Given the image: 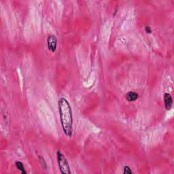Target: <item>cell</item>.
<instances>
[{
	"instance_id": "obj_5",
	"label": "cell",
	"mask_w": 174,
	"mask_h": 174,
	"mask_svg": "<svg viewBox=\"0 0 174 174\" xmlns=\"http://www.w3.org/2000/svg\"><path fill=\"white\" fill-rule=\"evenodd\" d=\"M125 98H126L128 101L134 102L135 101H136L137 99L139 98V94H138V93H137L136 92L129 91L126 94Z\"/></svg>"
},
{
	"instance_id": "obj_7",
	"label": "cell",
	"mask_w": 174,
	"mask_h": 174,
	"mask_svg": "<svg viewBox=\"0 0 174 174\" xmlns=\"http://www.w3.org/2000/svg\"><path fill=\"white\" fill-rule=\"evenodd\" d=\"M39 160H40V163H41V165H42V168L44 169V170H47L48 169L47 163L46 162V160L44 158V157H42V156H39Z\"/></svg>"
},
{
	"instance_id": "obj_1",
	"label": "cell",
	"mask_w": 174,
	"mask_h": 174,
	"mask_svg": "<svg viewBox=\"0 0 174 174\" xmlns=\"http://www.w3.org/2000/svg\"><path fill=\"white\" fill-rule=\"evenodd\" d=\"M58 113L60 121L64 134L68 137H71L73 135V114L70 103L65 97H61L58 101Z\"/></svg>"
},
{
	"instance_id": "obj_3",
	"label": "cell",
	"mask_w": 174,
	"mask_h": 174,
	"mask_svg": "<svg viewBox=\"0 0 174 174\" xmlns=\"http://www.w3.org/2000/svg\"><path fill=\"white\" fill-rule=\"evenodd\" d=\"M57 38L52 34H50L47 38V46L50 52H55L57 50Z\"/></svg>"
},
{
	"instance_id": "obj_4",
	"label": "cell",
	"mask_w": 174,
	"mask_h": 174,
	"mask_svg": "<svg viewBox=\"0 0 174 174\" xmlns=\"http://www.w3.org/2000/svg\"><path fill=\"white\" fill-rule=\"evenodd\" d=\"M163 99H164V105L166 110H170L173 106V98L171 94L165 93L163 94Z\"/></svg>"
},
{
	"instance_id": "obj_9",
	"label": "cell",
	"mask_w": 174,
	"mask_h": 174,
	"mask_svg": "<svg viewBox=\"0 0 174 174\" xmlns=\"http://www.w3.org/2000/svg\"><path fill=\"white\" fill-rule=\"evenodd\" d=\"M145 32L147 33V34H150L151 33H152V29H151V27L150 26H149V25H146V26L145 27Z\"/></svg>"
},
{
	"instance_id": "obj_2",
	"label": "cell",
	"mask_w": 174,
	"mask_h": 174,
	"mask_svg": "<svg viewBox=\"0 0 174 174\" xmlns=\"http://www.w3.org/2000/svg\"><path fill=\"white\" fill-rule=\"evenodd\" d=\"M57 159L61 173L63 174H70L71 171L70 164L67 158L60 150H58L57 152Z\"/></svg>"
},
{
	"instance_id": "obj_6",
	"label": "cell",
	"mask_w": 174,
	"mask_h": 174,
	"mask_svg": "<svg viewBox=\"0 0 174 174\" xmlns=\"http://www.w3.org/2000/svg\"><path fill=\"white\" fill-rule=\"evenodd\" d=\"M15 166H16V167L19 170L20 172L22 173H24V174H27V171L25 170V166L23 165V163H22L21 161H19V160H16V162H15Z\"/></svg>"
},
{
	"instance_id": "obj_8",
	"label": "cell",
	"mask_w": 174,
	"mask_h": 174,
	"mask_svg": "<svg viewBox=\"0 0 174 174\" xmlns=\"http://www.w3.org/2000/svg\"><path fill=\"white\" fill-rule=\"evenodd\" d=\"M123 173H125V174H131L133 172H132L131 169H130V167H129V166L126 165V166H124V167Z\"/></svg>"
}]
</instances>
